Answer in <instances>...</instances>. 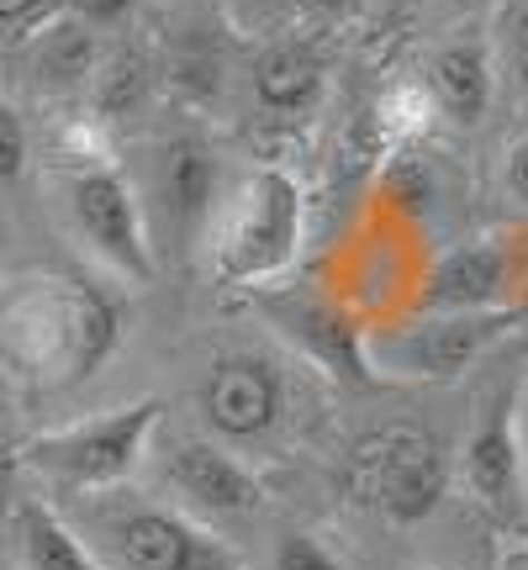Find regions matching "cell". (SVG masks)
I'll use <instances>...</instances> for the list:
<instances>
[{
	"label": "cell",
	"instance_id": "1",
	"mask_svg": "<svg viewBox=\"0 0 528 570\" xmlns=\"http://www.w3.org/2000/svg\"><path fill=\"white\" fill-rule=\"evenodd\" d=\"M123 338V312L75 275H21L0 291V370L32 391L90 381Z\"/></svg>",
	"mask_w": 528,
	"mask_h": 570
},
{
	"label": "cell",
	"instance_id": "2",
	"mask_svg": "<svg viewBox=\"0 0 528 570\" xmlns=\"http://www.w3.org/2000/svg\"><path fill=\"white\" fill-rule=\"evenodd\" d=\"M306 233L302 180L285 164L248 169L238 190L217 212L212 233V265L227 285H270L296 265Z\"/></svg>",
	"mask_w": 528,
	"mask_h": 570
},
{
	"label": "cell",
	"instance_id": "3",
	"mask_svg": "<svg viewBox=\"0 0 528 570\" xmlns=\"http://www.w3.org/2000/svg\"><path fill=\"white\" fill-rule=\"evenodd\" d=\"M159 402H123L96 417H75L63 428H48L21 449V460L38 470L42 481L69 491H117L127 487L138 465L148 460V444L159 433Z\"/></svg>",
	"mask_w": 528,
	"mask_h": 570
},
{
	"label": "cell",
	"instance_id": "4",
	"mask_svg": "<svg viewBox=\"0 0 528 570\" xmlns=\"http://www.w3.org/2000/svg\"><path fill=\"white\" fill-rule=\"evenodd\" d=\"M518 327L512 306L491 312H418L407 323L375 327L365 333V365L370 381H460L476 360H487L491 348Z\"/></svg>",
	"mask_w": 528,
	"mask_h": 570
},
{
	"label": "cell",
	"instance_id": "5",
	"mask_svg": "<svg viewBox=\"0 0 528 570\" xmlns=\"http://www.w3.org/2000/svg\"><path fill=\"white\" fill-rule=\"evenodd\" d=\"M133 190H138L143 223H148V244H169L175 254H190L217 217L223 159L196 127L164 132L143 148V175Z\"/></svg>",
	"mask_w": 528,
	"mask_h": 570
},
{
	"label": "cell",
	"instance_id": "6",
	"mask_svg": "<svg viewBox=\"0 0 528 570\" xmlns=\"http://www.w3.org/2000/svg\"><path fill=\"white\" fill-rule=\"evenodd\" d=\"M63 217L80 248L117 281L148 285L159 275V254L148 244L138 190L111 159H75L63 169Z\"/></svg>",
	"mask_w": 528,
	"mask_h": 570
},
{
	"label": "cell",
	"instance_id": "7",
	"mask_svg": "<svg viewBox=\"0 0 528 570\" xmlns=\"http://www.w3.org/2000/svg\"><path fill=\"white\" fill-rule=\"evenodd\" d=\"M349 481L391 523H423L444 502L449 454L412 423H387L349 449Z\"/></svg>",
	"mask_w": 528,
	"mask_h": 570
},
{
	"label": "cell",
	"instance_id": "8",
	"mask_svg": "<svg viewBox=\"0 0 528 570\" xmlns=\"http://www.w3.org/2000/svg\"><path fill=\"white\" fill-rule=\"evenodd\" d=\"M196 412L206 423V439L227 449L264 444L270 433H281L285 412H291V381L285 365L270 360L260 348H227L217 354L202 375L196 391Z\"/></svg>",
	"mask_w": 528,
	"mask_h": 570
},
{
	"label": "cell",
	"instance_id": "9",
	"mask_svg": "<svg viewBox=\"0 0 528 570\" xmlns=\"http://www.w3.org/2000/svg\"><path fill=\"white\" fill-rule=\"evenodd\" d=\"M260 312L285 344L296 348V354H306L312 365H323L327 375H339V381H370L365 327L354 323L344 306H333L327 296H317V291L285 285V291L260 296Z\"/></svg>",
	"mask_w": 528,
	"mask_h": 570
},
{
	"label": "cell",
	"instance_id": "10",
	"mask_svg": "<svg viewBox=\"0 0 528 570\" xmlns=\"http://www.w3.org/2000/svg\"><path fill=\"white\" fill-rule=\"evenodd\" d=\"M111 554L127 570H238V560L206 539L185 512L154 508V502H127L123 512L106 518Z\"/></svg>",
	"mask_w": 528,
	"mask_h": 570
},
{
	"label": "cell",
	"instance_id": "11",
	"mask_svg": "<svg viewBox=\"0 0 528 570\" xmlns=\"http://www.w3.org/2000/svg\"><path fill=\"white\" fill-rule=\"evenodd\" d=\"M164 481L202 518H254L264 508L260 475L217 439H175L164 454Z\"/></svg>",
	"mask_w": 528,
	"mask_h": 570
},
{
	"label": "cell",
	"instance_id": "12",
	"mask_svg": "<svg viewBox=\"0 0 528 570\" xmlns=\"http://www.w3.org/2000/svg\"><path fill=\"white\" fill-rule=\"evenodd\" d=\"M460 475L476 491V502L508 512L524 502V470H518V396L491 391L460 449Z\"/></svg>",
	"mask_w": 528,
	"mask_h": 570
},
{
	"label": "cell",
	"instance_id": "13",
	"mask_svg": "<svg viewBox=\"0 0 528 570\" xmlns=\"http://www.w3.org/2000/svg\"><path fill=\"white\" fill-rule=\"evenodd\" d=\"M428 85V106H439L449 122L476 127L491 111V96H497V59H491L487 27L470 21V27H454L433 53H428L423 69Z\"/></svg>",
	"mask_w": 528,
	"mask_h": 570
},
{
	"label": "cell",
	"instance_id": "14",
	"mask_svg": "<svg viewBox=\"0 0 528 570\" xmlns=\"http://www.w3.org/2000/svg\"><path fill=\"white\" fill-rule=\"evenodd\" d=\"M21 75L32 80V90L42 96H69V90H85L96 80V69L106 59L101 27H90L80 11H53L48 21H38L27 38L17 42Z\"/></svg>",
	"mask_w": 528,
	"mask_h": 570
},
{
	"label": "cell",
	"instance_id": "15",
	"mask_svg": "<svg viewBox=\"0 0 528 570\" xmlns=\"http://www.w3.org/2000/svg\"><path fill=\"white\" fill-rule=\"evenodd\" d=\"M512 296V254L502 238L444 248L423 281V312H491Z\"/></svg>",
	"mask_w": 528,
	"mask_h": 570
},
{
	"label": "cell",
	"instance_id": "16",
	"mask_svg": "<svg viewBox=\"0 0 528 570\" xmlns=\"http://www.w3.org/2000/svg\"><path fill=\"white\" fill-rule=\"evenodd\" d=\"M254 101L275 117H306L323 106V90H327V63L312 42H275L264 48L254 59Z\"/></svg>",
	"mask_w": 528,
	"mask_h": 570
},
{
	"label": "cell",
	"instance_id": "17",
	"mask_svg": "<svg viewBox=\"0 0 528 570\" xmlns=\"http://www.w3.org/2000/svg\"><path fill=\"white\" fill-rule=\"evenodd\" d=\"M17 544L21 570H101V560L80 544V533L42 502H21L17 508Z\"/></svg>",
	"mask_w": 528,
	"mask_h": 570
},
{
	"label": "cell",
	"instance_id": "18",
	"mask_svg": "<svg viewBox=\"0 0 528 570\" xmlns=\"http://www.w3.org/2000/svg\"><path fill=\"white\" fill-rule=\"evenodd\" d=\"M487 42L497 69L528 96V0H497L487 21Z\"/></svg>",
	"mask_w": 528,
	"mask_h": 570
},
{
	"label": "cell",
	"instance_id": "19",
	"mask_svg": "<svg viewBox=\"0 0 528 570\" xmlns=\"http://www.w3.org/2000/svg\"><path fill=\"white\" fill-rule=\"evenodd\" d=\"M90 90H96V111H101V122H111L117 111H127V106L143 96V59L138 53H111V59H101Z\"/></svg>",
	"mask_w": 528,
	"mask_h": 570
},
{
	"label": "cell",
	"instance_id": "20",
	"mask_svg": "<svg viewBox=\"0 0 528 570\" xmlns=\"http://www.w3.org/2000/svg\"><path fill=\"white\" fill-rule=\"evenodd\" d=\"M27 154H32V142H27V122L17 117V106L0 96V185H11L27 175Z\"/></svg>",
	"mask_w": 528,
	"mask_h": 570
},
{
	"label": "cell",
	"instance_id": "21",
	"mask_svg": "<svg viewBox=\"0 0 528 570\" xmlns=\"http://www.w3.org/2000/svg\"><path fill=\"white\" fill-rule=\"evenodd\" d=\"M270 560H275V570H344L312 533H281Z\"/></svg>",
	"mask_w": 528,
	"mask_h": 570
},
{
	"label": "cell",
	"instance_id": "22",
	"mask_svg": "<svg viewBox=\"0 0 528 570\" xmlns=\"http://www.w3.org/2000/svg\"><path fill=\"white\" fill-rule=\"evenodd\" d=\"M69 0H0V42L6 38H27L38 21H48L53 11H63Z\"/></svg>",
	"mask_w": 528,
	"mask_h": 570
},
{
	"label": "cell",
	"instance_id": "23",
	"mask_svg": "<svg viewBox=\"0 0 528 570\" xmlns=\"http://www.w3.org/2000/svg\"><path fill=\"white\" fill-rule=\"evenodd\" d=\"M502 196L518 212H528V138L508 142V154H502Z\"/></svg>",
	"mask_w": 528,
	"mask_h": 570
},
{
	"label": "cell",
	"instance_id": "24",
	"mask_svg": "<svg viewBox=\"0 0 528 570\" xmlns=\"http://www.w3.org/2000/svg\"><path fill=\"white\" fill-rule=\"evenodd\" d=\"M127 11H133V0H80V17L90 27H117Z\"/></svg>",
	"mask_w": 528,
	"mask_h": 570
},
{
	"label": "cell",
	"instance_id": "25",
	"mask_svg": "<svg viewBox=\"0 0 528 570\" xmlns=\"http://www.w3.org/2000/svg\"><path fill=\"white\" fill-rule=\"evenodd\" d=\"M518 470H524V508H528V386L518 396Z\"/></svg>",
	"mask_w": 528,
	"mask_h": 570
},
{
	"label": "cell",
	"instance_id": "26",
	"mask_svg": "<svg viewBox=\"0 0 528 570\" xmlns=\"http://www.w3.org/2000/svg\"><path fill=\"white\" fill-rule=\"evenodd\" d=\"M317 17H327V21H344V17H354V11H365L370 0H306Z\"/></svg>",
	"mask_w": 528,
	"mask_h": 570
},
{
	"label": "cell",
	"instance_id": "27",
	"mask_svg": "<svg viewBox=\"0 0 528 570\" xmlns=\"http://www.w3.org/2000/svg\"><path fill=\"white\" fill-rule=\"evenodd\" d=\"M497 570H528V544H508L497 554Z\"/></svg>",
	"mask_w": 528,
	"mask_h": 570
},
{
	"label": "cell",
	"instance_id": "28",
	"mask_svg": "<svg viewBox=\"0 0 528 570\" xmlns=\"http://www.w3.org/2000/svg\"><path fill=\"white\" fill-rule=\"evenodd\" d=\"M418 6H428V0H391V11H418Z\"/></svg>",
	"mask_w": 528,
	"mask_h": 570
},
{
	"label": "cell",
	"instance_id": "29",
	"mask_svg": "<svg viewBox=\"0 0 528 570\" xmlns=\"http://www.w3.org/2000/svg\"><path fill=\"white\" fill-rule=\"evenodd\" d=\"M0 518H6V470H0Z\"/></svg>",
	"mask_w": 528,
	"mask_h": 570
},
{
	"label": "cell",
	"instance_id": "30",
	"mask_svg": "<svg viewBox=\"0 0 528 570\" xmlns=\"http://www.w3.org/2000/svg\"><path fill=\"white\" fill-rule=\"evenodd\" d=\"M0 570H17V566H11V560H6V554H0Z\"/></svg>",
	"mask_w": 528,
	"mask_h": 570
},
{
	"label": "cell",
	"instance_id": "31",
	"mask_svg": "<svg viewBox=\"0 0 528 570\" xmlns=\"http://www.w3.org/2000/svg\"><path fill=\"white\" fill-rule=\"evenodd\" d=\"M0 444H6V423H0Z\"/></svg>",
	"mask_w": 528,
	"mask_h": 570
}]
</instances>
